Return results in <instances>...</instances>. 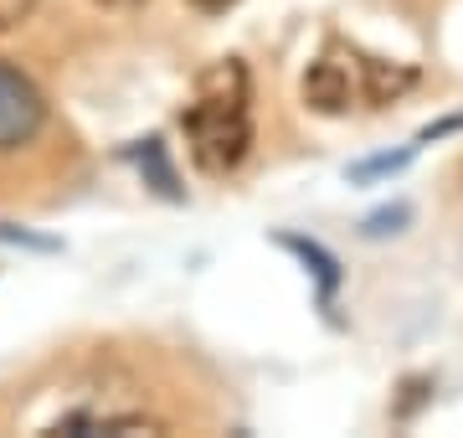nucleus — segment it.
I'll list each match as a JSON object with an SVG mask.
<instances>
[{"mask_svg": "<svg viewBox=\"0 0 463 438\" xmlns=\"http://www.w3.org/2000/svg\"><path fill=\"white\" fill-rule=\"evenodd\" d=\"M279 248H288V253L319 279V309H335V294H340V279H345V273H340V258H335L325 243L298 237V233H279Z\"/></svg>", "mask_w": 463, "mask_h": 438, "instance_id": "4", "label": "nucleus"}, {"mask_svg": "<svg viewBox=\"0 0 463 438\" xmlns=\"http://www.w3.org/2000/svg\"><path fill=\"white\" fill-rule=\"evenodd\" d=\"M453 129H463V114H448V119H438V124H428V129H417V145H432V139L453 135Z\"/></svg>", "mask_w": 463, "mask_h": 438, "instance_id": "10", "label": "nucleus"}, {"mask_svg": "<svg viewBox=\"0 0 463 438\" xmlns=\"http://www.w3.org/2000/svg\"><path fill=\"white\" fill-rule=\"evenodd\" d=\"M407 222H412V206L397 202V206H381V212H371V217L361 222V233L365 237H386V233H402Z\"/></svg>", "mask_w": 463, "mask_h": 438, "instance_id": "7", "label": "nucleus"}, {"mask_svg": "<svg viewBox=\"0 0 463 438\" xmlns=\"http://www.w3.org/2000/svg\"><path fill=\"white\" fill-rule=\"evenodd\" d=\"M181 135L191 166L201 176H232L252 155L258 124H252V72L242 57H222L196 78V93L181 109Z\"/></svg>", "mask_w": 463, "mask_h": 438, "instance_id": "1", "label": "nucleus"}, {"mask_svg": "<svg viewBox=\"0 0 463 438\" xmlns=\"http://www.w3.org/2000/svg\"><path fill=\"white\" fill-rule=\"evenodd\" d=\"M47 129V93L0 57V155L32 145Z\"/></svg>", "mask_w": 463, "mask_h": 438, "instance_id": "3", "label": "nucleus"}, {"mask_svg": "<svg viewBox=\"0 0 463 438\" xmlns=\"http://www.w3.org/2000/svg\"><path fill=\"white\" fill-rule=\"evenodd\" d=\"M417 150H422V145L412 139V145H402L397 155H371V160H355V166H350L345 176H350L355 186H365V181H381V176H397V170H407V166L417 160Z\"/></svg>", "mask_w": 463, "mask_h": 438, "instance_id": "6", "label": "nucleus"}, {"mask_svg": "<svg viewBox=\"0 0 463 438\" xmlns=\"http://www.w3.org/2000/svg\"><path fill=\"white\" fill-rule=\"evenodd\" d=\"M185 5H196L201 16H222V11H232L237 0H185Z\"/></svg>", "mask_w": 463, "mask_h": 438, "instance_id": "11", "label": "nucleus"}, {"mask_svg": "<svg viewBox=\"0 0 463 438\" xmlns=\"http://www.w3.org/2000/svg\"><path fill=\"white\" fill-rule=\"evenodd\" d=\"M0 243H5V248H36V253H57V243H52V237H36V233H26V227H5V222H0Z\"/></svg>", "mask_w": 463, "mask_h": 438, "instance_id": "8", "label": "nucleus"}, {"mask_svg": "<svg viewBox=\"0 0 463 438\" xmlns=\"http://www.w3.org/2000/svg\"><path fill=\"white\" fill-rule=\"evenodd\" d=\"M134 160H139V176H145V186L155 191V196H165V202H181V196H185L181 176H175V166H170L165 139H160V135L139 139V145H134Z\"/></svg>", "mask_w": 463, "mask_h": 438, "instance_id": "5", "label": "nucleus"}, {"mask_svg": "<svg viewBox=\"0 0 463 438\" xmlns=\"http://www.w3.org/2000/svg\"><path fill=\"white\" fill-rule=\"evenodd\" d=\"M417 88V68L407 62H386V57H371L361 47H345V42H330L319 52L309 72H304V103L315 114H350V109H386L397 103L402 93Z\"/></svg>", "mask_w": 463, "mask_h": 438, "instance_id": "2", "label": "nucleus"}, {"mask_svg": "<svg viewBox=\"0 0 463 438\" xmlns=\"http://www.w3.org/2000/svg\"><path fill=\"white\" fill-rule=\"evenodd\" d=\"M42 11V0H0V32H11L21 21H32Z\"/></svg>", "mask_w": 463, "mask_h": 438, "instance_id": "9", "label": "nucleus"}]
</instances>
